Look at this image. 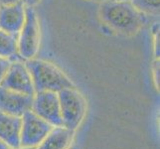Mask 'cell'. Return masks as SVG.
<instances>
[{"label": "cell", "mask_w": 160, "mask_h": 149, "mask_svg": "<svg viewBox=\"0 0 160 149\" xmlns=\"http://www.w3.org/2000/svg\"><path fill=\"white\" fill-rule=\"evenodd\" d=\"M101 16L112 28L125 35L134 34L143 24L139 12L128 0H107L101 7Z\"/></svg>", "instance_id": "cell-1"}, {"label": "cell", "mask_w": 160, "mask_h": 149, "mask_svg": "<svg viewBox=\"0 0 160 149\" xmlns=\"http://www.w3.org/2000/svg\"><path fill=\"white\" fill-rule=\"evenodd\" d=\"M26 68L31 75L34 90L37 92H59L65 89L75 87L74 84L63 74V72L50 63L30 59L26 64Z\"/></svg>", "instance_id": "cell-2"}, {"label": "cell", "mask_w": 160, "mask_h": 149, "mask_svg": "<svg viewBox=\"0 0 160 149\" xmlns=\"http://www.w3.org/2000/svg\"><path fill=\"white\" fill-rule=\"evenodd\" d=\"M59 102L63 125L66 128L75 130L81 123L86 110V102L75 87L59 92Z\"/></svg>", "instance_id": "cell-3"}, {"label": "cell", "mask_w": 160, "mask_h": 149, "mask_svg": "<svg viewBox=\"0 0 160 149\" xmlns=\"http://www.w3.org/2000/svg\"><path fill=\"white\" fill-rule=\"evenodd\" d=\"M18 50L22 58L30 60L38 53L40 46V25L33 7L25 8V21L19 32Z\"/></svg>", "instance_id": "cell-4"}, {"label": "cell", "mask_w": 160, "mask_h": 149, "mask_svg": "<svg viewBox=\"0 0 160 149\" xmlns=\"http://www.w3.org/2000/svg\"><path fill=\"white\" fill-rule=\"evenodd\" d=\"M22 117L20 145L34 147L40 144L52 130V125L31 112V109L27 110Z\"/></svg>", "instance_id": "cell-5"}, {"label": "cell", "mask_w": 160, "mask_h": 149, "mask_svg": "<svg viewBox=\"0 0 160 149\" xmlns=\"http://www.w3.org/2000/svg\"><path fill=\"white\" fill-rule=\"evenodd\" d=\"M33 112L54 126H64L59 97L54 92H39L33 99Z\"/></svg>", "instance_id": "cell-6"}, {"label": "cell", "mask_w": 160, "mask_h": 149, "mask_svg": "<svg viewBox=\"0 0 160 149\" xmlns=\"http://www.w3.org/2000/svg\"><path fill=\"white\" fill-rule=\"evenodd\" d=\"M0 86L24 95L34 97L35 90L28 69L22 63L16 62L10 67L2 79Z\"/></svg>", "instance_id": "cell-7"}, {"label": "cell", "mask_w": 160, "mask_h": 149, "mask_svg": "<svg viewBox=\"0 0 160 149\" xmlns=\"http://www.w3.org/2000/svg\"><path fill=\"white\" fill-rule=\"evenodd\" d=\"M34 97L24 95L0 86V112L15 117H22L32 108Z\"/></svg>", "instance_id": "cell-8"}, {"label": "cell", "mask_w": 160, "mask_h": 149, "mask_svg": "<svg viewBox=\"0 0 160 149\" xmlns=\"http://www.w3.org/2000/svg\"><path fill=\"white\" fill-rule=\"evenodd\" d=\"M25 21V7L22 1L14 4L0 5V29L19 34Z\"/></svg>", "instance_id": "cell-9"}, {"label": "cell", "mask_w": 160, "mask_h": 149, "mask_svg": "<svg viewBox=\"0 0 160 149\" xmlns=\"http://www.w3.org/2000/svg\"><path fill=\"white\" fill-rule=\"evenodd\" d=\"M22 118L0 112V140L8 146H20V133Z\"/></svg>", "instance_id": "cell-10"}, {"label": "cell", "mask_w": 160, "mask_h": 149, "mask_svg": "<svg viewBox=\"0 0 160 149\" xmlns=\"http://www.w3.org/2000/svg\"><path fill=\"white\" fill-rule=\"evenodd\" d=\"M74 135V130L57 126L51 130L37 149H67Z\"/></svg>", "instance_id": "cell-11"}, {"label": "cell", "mask_w": 160, "mask_h": 149, "mask_svg": "<svg viewBox=\"0 0 160 149\" xmlns=\"http://www.w3.org/2000/svg\"><path fill=\"white\" fill-rule=\"evenodd\" d=\"M18 34H11L0 29V57L10 58L17 53Z\"/></svg>", "instance_id": "cell-12"}, {"label": "cell", "mask_w": 160, "mask_h": 149, "mask_svg": "<svg viewBox=\"0 0 160 149\" xmlns=\"http://www.w3.org/2000/svg\"><path fill=\"white\" fill-rule=\"evenodd\" d=\"M130 2L139 12L148 14H157L159 12L160 0H130Z\"/></svg>", "instance_id": "cell-13"}, {"label": "cell", "mask_w": 160, "mask_h": 149, "mask_svg": "<svg viewBox=\"0 0 160 149\" xmlns=\"http://www.w3.org/2000/svg\"><path fill=\"white\" fill-rule=\"evenodd\" d=\"M10 65H11V62L8 59L0 57V82H1L2 79L4 78L5 74L7 73Z\"/></svg>", "instance_id": "cell-14"}, {"label": "cell", "mask_w": 160, "mask_h": 149, "mask_svg": "<svg viewBox=\"0 0 160 149\" xmlns=\"http://www.w3.org/2000/svg\"><path fill=\"white\" fill-rule=\"evenodd\" d=\"M41 0H22V3L26 4L27 7H33L39 3Z\"/></svg>", "instance_id": "cell-15"}, {"label": "cell", "mask_w": 160, "mask_h": 149, "mask_svg": "<svg viewBox=\"0 0 160 149\" xmlns=\"http://www.w3.org/2000/svg\"><path fill=\"white\" fill-rule=\"evenodd\" d=\"M21 1V0H0V5H8V4H14Z\"/></svg>", "instance_id": "cell-16"}, {"label": "cell", "mask_w": 160, "mask_h": 149, "mask_svg": "<svg viewBox=\"0 0 160 149\" xmlns=\"http://www.w3.org/2000/svg\"><path fill=\"white\" fill-rule=\"evenodd\" d=\"M0 149H9V147L6 143L3 142L2 140H0Z\"/></svg>", "instance_id": "cell-17"}, {"label": "cell", "mask_w": 160, "mask_h": 149, "mask_svg": "<svg viewBox=\"0 0 160 149\" xmlns=\"http://www.w3.org/2000/svg\"><path fill=\"white\" fill-rule=\"evenodd\" d=\"M14 149H37V148H35V147H24V148H19V147H17V148H14Z\"/></svg>", "instance_id": "cell-18"}, {"label": "cell", "mask_w": 160, "mask_h": 149, "mask_svg": "<svg viewBox=\"0 0 160 149\" xmlns=\"http://www.w3.org/2000/svg\"><path fill=\"white\" fill-rule=\"evenodd\" d=\"M92 1H98V2H104L107 0H92Z\"/></svg>", "instance_id": "cell-19"}]
</instances>
